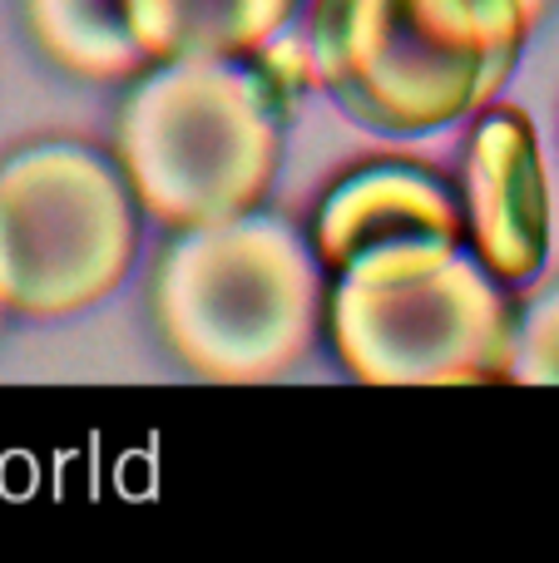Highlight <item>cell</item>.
<instances>
[{
	"mask_svg": "<svg viewBox=\"0 0 559 563\" xmlns=\"http://www.w3.org/2000/svg\"><path fill=\"white\" fill-rule=\"evenodd\" d=\"M520 0H313L317 79L352 119L426 134L485 109L520 59Z\"/></svg>",
	"mask_w": 559,
	"mask_h": 563,
	"instance_id": "cell-1",
	"label": "cell"
},
{
	"mask_svg": "<svg viewBox=\"0 0 559 563\" xmlns=\"http://www.w3.org/2000/svg\"><path fill=\"white\" fill-rule=\"evenodd\" d=\"M337 356L366 386L511 380L515 311L465 238H402L357 253L327 297Z\"/></svg>",
	"mask_w": 559,
	"mask_h": 563,
	"instance_id": "cell-2",
	"label": "cell"
},
{
	"mask_svg": "<svg viewBox=\"0 0 559 563\" xmlns=\"http://www.w3.org/2000/svg\"><path fill=\"white\" fill-rule=\"evenodd\" d=\"M283 109L253 59L154 65L114 134L139 208L178 233L257 213L283 164Z\"/></svg>",
	"mask_w": 559,
	"mask_h": 563,
	"instance_id": "cell-3",
	"label": "cell"
},
{
	"mask_svg": "<svg viewBox=\"0 0 559 563\" xmlns=\"http://www.w3.org/2000/svg\"><path fill=\"white\" fill-rule=\"evenodd\" d=\"M154 321L174 356L208 380H273L322 327V257L273 218L184 228L154 277Z\"/></svg>",
	"mask_w": 559,
	"mask_h": 563,
	"instance_id": "cell-4",
	"label": "cell"
},
{
	"mask_svg": "<svg viewBox=\"0 0 559 563\" xmlns=\"http://www.w3.org/2000/svg\"><path fill=\"white\" fill-rule=\"evenodd\" d=\"M124 168L85 144H35L0 164V307L69 317L105 301L139 253Z\"/></svg>",
	"mask_w": 559,
	"mask_h": 563,
	"instance_id": "cell-5",
	"label": "cell"
},
{
	"mask_svg": "<svg viewBox=\"0 0 559 563\" xmlns=\"http://www.w3.org/2000/svg\"><path fill=\"white\" fill-rule=\"evenodd\" d=\"M465 243L505 287H520L550 253V178L525 109L481 114L461 168Z\"/></svg>",
	"mask_w": 559,
	"mask_h": 563,
	"instance_id": "cell-6",
	"label": "cell"
},
{
	"mask_svg": "<svg viewBox=\"0 0 559 563\" xmlns=\"http://www.w3.org/2000/svg\"><path fill=\"white\" fill-rule=\"evenodd\" d=\"M402 238H465L461 194L416 164H366L322 198L313 247L327 273H342L357 253Z\"/></svg>",
	"mask_w": 559,
	"mask_h": 563,
	"instance_id": "cell-7",
	"label": "cell"
},
{
	"mask_svg": "<svg viewBox=\"0 0 559 563\" xmlns=\"http://www.w3.org/2000/svg\"><path fill=\"white\" fill-rule=\"evenodd\" d=\"M303 0H129L149 65L174 59H248L293 20Z\"/></svg>",
	"mask_w": 559,
	"mask_h": 563,
	"instance_id": "cell-8",
	"label": "cell"
},
{
	"mask_svg": "<svg viewBox=\"0 0 559 563\" xmlns=\"http://www.w3.org/2000/svg\"><path fill=\"white\" fill-rule=\"evenodd\" d=\"M25 25L69 75L129 79L149 65L129 20V0H25Z\"/></svg>",
	"mask_w": 559,
	"mask_h": 563,
	"instance_id": "cell-9",
	"label": "cell"
},
{
	"mask_svg": "<svg viewBox=\"0 0 559 563\" xmlns=\"http://www.w3.org/2000/svg\"><path fill=\"white\" fill-rule=\"evenodd\" d=\"M511 380L525 386H559V287L535 297L515 317V361Z\"/></svg>",
	"mask_w": 559,
	"mask_h": 563,
	"instance_id": "cell-10",
	"label": "cell"
},
{
	"mask_svg": "<svg viewBox=\"0 0 559 563\" xmlns=\"http://www.w3.org/2000/svg\"><path fill=\"white\" fill-rule=\"evenodd\" d=\"M520 5H525V15L535 20V15H540V10H545V5H550V0H520Z\"/></svg>",
	"mask_w": 559,
	"mask_h": 563,
	"instance_id": "cell-11",
	"label": "cell"
},
{
	"mask_svg": "<svg viewBox=\"0 0 559 563\" xmlns=\"http://www.w3.org/2000/svg\"><path fill=\"white\" fill-rule=\"evenodd\" d=\"M0 321H6V307H0Z\"/></svg>",
	"mask_w": 559,
	"mask_h": 563,
	"instance_id": "cell-12",
	"label": "cell"
}]
</instances>
